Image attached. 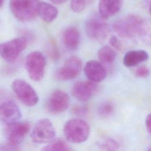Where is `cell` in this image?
Listing matches in <instances>:
<instances>
[{
  "label": "cell",
  "instance_id": "25",
  "mask_svg": "<svg viewBox=\"0 0 151 151\" xmlns=\"http://www.w3.org/2000/svg\"><path fill=\"white\" fill-rule=\"evenodd\" d=\"M47 52L54 60H57L60 57V52L55 41L51 40L47 46Z\"/></svg>",
  "mask_w": 151,
  "mask_h": 151
},
{
  "label": "cell",
  "instance_id": "33",
  "mask_svg": "<svg viewBox=\"0 0 151 151\" xmlns=\"http://www.w3.org/2000/svg\"><path fill=\"white\" fill-rule=\"evenodd\" d=\"M149 12H150V14H151V3L150 5V7H149Z\"/></svg>",
  "mask_w": 151,
  "mask_h": 151
},
{
  "label": "cell",
  "instance_id": "21",
  "mask_svg": "<svg viewBox=\"0 0 151 151\" xmlns=\"http://www.w3.org/2000/svg\"><path fill=\"white\" fill-rule=\"evenodd\" d=\"M71 148L69 145L62 139H57L52 140L48 144L44 146L42 150L51 151V150H71Z\"/></svg>",
  "mask_w": 151,
  "mask_h": 151
},
{
  "label": "cell",
  "instance_id": "2",
  "mask_svg": "<svg viewBox=\"0 0 151 151\" xmlns=\"http://www.w3.org/2000/svg\"><path fill=\"white\" fill-rule=\"evenodd\" d=\"M143 19L137 15H127L115 21L113 29L120 37L131 39L138 36Z\"/></svg>",
  "mask_w": 151,
  "mask_h": 151
},
{
  "label": "cell",
  "instance_id": "35",
  "mask_svg": "<svg viewBox=\"0 0 151 151\" xmlns=\"http://www.w3.org/2000/svg\"><path fill=\"white\" fill-rule=\"evenodd\" d=\"M149 150H151V146H150V148L149 149Z\"/></svg>",
  "mask_w": 151,
  "mask_h": 151
},
{
  "label": "cell",
  "instance_id": "3",
  "mask_svg": "<svg viewBox=\"0 0 151 151\" xmlns=\"http://www.w3.org/2000/svg\"><path fill=\"white\" fill-rule=\"evenodd\" d=\"M39 0H10L11 11L20 21L28 22L38 15Z\"/></svg>",
  "mask_w": 151,
  "mask_h": 151
},
{
  "label": "cell",
  "instance_id": "28",
  "mask_svg": "<svg viewBox=\"0 0 151 151\" xmlns=\"http://www.w3.org/2000/svg\"><path fill=\"white\" fill-rule=\"evenodd\" d=\"M72 113L78 116H84L87 113V108L84 106H75L72 109Z\"/></svg>",
  "mask_w": 151,
  "mask_h": 151
},
{
  "label": "cell",
  "instance_id": "12",
  "mask_svg": "<svg viewBox=\"0 0 151 151\" xmlns=\"http://www.w3.org/2000/svg\"><path fill=\"white\" fill-rule=\"evenodd\" d=\"M70 97L64 91L57 90L52 93L47 101V109L53 114L64 112L68 107Z\"/></svg>",
  "mask_w": 151,
  "mask_h": 151
},
{
  "label": "cell",
  "instance_id": "32",
  "mask_svg": "<svg viewBox=\"0 0 151 151\" xmlns=\"http://www.w3.org/2000/svg\"><path fill=\"white\" fill-rule=\"evenodd\" d=\"M4 1L5 0H0V8L2 6L4 2Z\"/></svg>",
  "mask_w": 151,
  "mask_h": 151
},
{
  "label": "cell",
  "instance_id": "15",
  "mask_svg": "<svg viewBox=\"0 0 151 151\" xmlns=\"http://www.w3.org/2000/svg\"><path fill=\"white\" fill-rule=\"evenodd\" d=\"M122 0H100L99 10L104 18H109L117 14L122 6Z\"/></svg>",
  "mask_w": 151,
  "mask_h": 151
},
{
  "label": "cell",
  "instance_id": "27",
  "mask_svg": "<svg viewBox=\"0 0 151 151\" xmlns=\"http://www.w3.org/2000/svg\"><path fill=\"white\" fill-rule=\"evenodd\" d=\"M20 148L19 145H16L11 143L9 142L6 143H0V150H19Z\"/></svg>",
  "mask_w": 151,
  "mask_h": 151
},
{
  "label": "cell",
  "instance_id": "30",
  "mask_svg": "<svg viewBox=\"0 0 151 151\" xmlns=\"http://www.w3.org/2000/svg\"><path fill=\"white\" fill-rule=\"evenodd\" d=\"M145 124L147 131L151 134V113L147 116L145 120Z\"/></svg>",
  "mask_w": 151,
  "mask_h": 151
},
{
  "label": "cell",
  "instance_id": "16",
  "mask_svg": "<svg viewBox=\"0 0 151 151\" xmlns=\"http://www.w3.org/2000/svg\"><path fill=\"white\" fill-rule=\"evenodd\" d=\"M63 41L65 47L69 50H77L80 43V34L75 27L67 28L63 34Z\"/></svg>",
  "mask_w": 151,
  "mask_h": 151
},
{
  "label": "cell",
  "instance_id": "20",
  "mask_svg": "<svg viewBox=\"0 0 151 151\" xmlns=\"http://www.w3.org/2000/svg\"><path fill=\"white\" fill-rule=\"evenodd\" d=\"M138 36L147 45L151 47V21L143 19Z\"/></svg>",
  "mask_w": 151,
  "mask_h": 151
},
{
  "label": "cell",
  "instance_id": "6",
  "mask_svg": "<svg viewBox=\"0 0 151 151\" xmlns=\"http://www.w3.org/2000/svg\"><path fill=\"white\" fill-rule=\"evenodd\" d=\"M12 90L18 99L25 106L32 107L37 104L39 97L34 88L22 79H16L12 83Z\"/></svg>",
  "mask_w": 151,
  "mask_h": 151
},
{
  "label": "cell",
  "instance_id": "22",
  "mask_svg": "<svg viewBox=\"0 0 151 151\" xmlns=\"http://www.w3.org/2000/svg\"><path fill=\"white\" fill-rule=\"evenodd\" d=\"M98 147L104 150H116L119 149V143L110 137H103L97 142Z\"/></svg>",
  "mask_w": 151,
  "mask_h": 151
},
{
  "label": "cell",
  "instance_id": "19",
  "mask_svg": "<svg viewBox=\"0 0 151 151\" xmlns=\"http://www.w3.org/2000/svg\"><path fill=\"white\" fill-rule=\"evenodd\" d=\"M116 57V52L109 46H104L98 51L99 60L104 66L112 64L114 61Z\"/></svg>",
  "mask_w": 151,
  "mask_h": 151
},
{
  "label": "cell",
  "instance_id": "9",
  "mask_svg": "<svg viewBox=\"0 0 151 151\" xmlns=\"http://www.w3.org/2000/svg\"><path fill=\"white\" fill-rule=\"evenodd\" d=\"M30 128V125L27 122L17 120L6 124L4 134L8 142L19 145L29 132Z\"/></svg>",
  "mask_w": 151,
  "mask_h": 151
},
{
  "label": "cell",
  "instance_id": "5",
  "mask_svg": "<svg viewBox=\"0 0 151 151\" xmlns=\"http://www.w3.org/2000/svg\"><path fill=\"white\" fill-rule=\"evenodd\" d=\"M25 65L29 76L32 80L38 81L43 78L46 60L42 53L35 51L28 54L25 59Z\"/></svg>",
  "mask_w": 151,
  "mask_h": 151
},
{
  "label": "cell",
  "instance_id": "23",
  "mask_svg": "<svg viewBox=\"0 0 151 151\" xmlns=\"http://www.w3.org/2000/svg\"><path fill=\"white\" fill-rule=\"evenodd\" d=\"M114 111V106L111 101H106L101 103L98 108V114L102 118H108Z\"/></svg>",
  "mask_w": 151,
  "mask_h": 151
},
{
  "label": "cell",
  "instance_id": "31",
  "mask_svg": "<svg viewBox=\"0 0 151 151\" xmlns=\"http://www.w3.org/2000/svg\"><path fill=\"white\" fill-rule=\"evenodd\" d=\"M53 4L56 5H60L65 3L67 0H50Z\"/></svg>",
  "mask_w": 151,
  "mask_h": 151
},
{
  "label": "cell",
  "instance_id": "14",
  "mask_svg": "<svg viewBox=\"0 0 151 151\" xmlns=\"http://www.w3.org/2000/svg\"><path fill=\"white\" fill-rule=\"evenodd\" d=\"M84 71L88 80L95 83L101 81L107 75L105 67L100 62L95 60H90L87 62Z\"/></svg>",
  "mask_w": 151,
  "mask_h": 151
},
{
  "label": "cell",
  "instance_id": "29",
  "mask_svg": "<svg viewBox=\"0 0 151 151\" xmlns=\"http://www.w3.org/2000/svg\"><path fill=\"white\" fill-rule=\"evenodd\" d=\"M110 44L114 48L120 50L122 48V44L119 40L116 37H111L110 39Z\"/></svg>",
  "mask_w": 151,
  "mask_h": 151
},
{
  "label": "cell",
  "instance_id": "10",
  "mask_svg": "<svg viewBox=\"0 0 151 151\" xmlns=\"http://www.w3.org/2000/svg\"><path fill=\"white\" fill-rule=\"evenodd\" d=\"M82 69V62L80 58L71 56L67 58L64 65L55 74L57 79L60 81H68L76 78Z\"/></svg>",
  "mask_w": 151,
  "mask_h": 151
},
{
  "label": "cell",
  "instance_id": "7",
  "mask_svg": "<svg viewBox=\"0 0 151 151\" xmlns=\"http://www.w3.org/2000/svg\"><path fill=\"white\" fill-rule=\"evenodd\" d=\"M27 44V40L23 37L0 43V55L5 61L13 62L25 50Z\"/></svg>",
  "mask_w": 151,
  "mask_h": 151
},
{
  "label": "cell",
  "instance_id": "4",
  "mask_svg": "<svg viewBox=\"0 0 151 151\" xmlns=\"http://www.w3.org/2000/svg\"><path fill=\"white\" fill-rule=\"evenodd\" d=\"M85 30L87 35L91 39L102 42L104 41L109 32V27L105 18L100 15H93L90 17L85 24Z\"/></svg>",
  "mask_w": 151,
  "mask_h": 151
},
{
  "label": "cell",
  "instance_id": "11",
  "mask_svg": "<svg viewBox=\"0 0 151 151\" xmlns=\"http://www.w3.org/2000/svg\"><path fill=\"white\" fill-rule=\"evenodd\" d=\"M98 86L95 82L89 81H80L76 82L72 87V94L80 101L89 100L98 91Z\"/></svg>",
  "mask_w": 151,
  "mask_h": 151
},
{
  "label": "cell",
  "instance_id": "1",
  "mask_svg": "<svg viewBox=\"0 0 151 151\" xmlns=\"http://www.w3.org/2000/svg\"><path fill=\"white\" fill-rule=\"evenodd\" d=\"M90 129L88 123L80 119L67 121L64 126L63 133L66 140L74 143L85 142L88 137Z\"/></svg>",
  "mask_w": 151,
  "mask_h": 151
},
{
  "label": "cell",
  "instance_id": "34",
  "mask_svg": "<svg viewBox=\"0 0 151 151\" xmlns=\"http://www.w3.org/2000/svg\"><path fill=\"white\" fill-rule=\"evenodd\" d=\"M2 96V93L0 91V98H1V96Z\"/></svg>",
  "mask_w": 151,
  "mask_h": 151
},
{
  "label": "cell",
  "instance_id": "26",
  "mask_svg": "<svg viewBox=\"0 0 151 151\" xmlns=\"http://www.w3.org/2000/svg\"><path fill=\"white\" fill-rule=\"evenodd\" d=\"M149 68L144 65L137 67L135 70V75L140 78H145L149 75Z\"/></svg>",
  "mask_w": 151,
  "mask_h": 151
},
{
  "label": "cell",
  "instance_id": "13",
  "mask_svg": "<svg viewBox=\"0 0 151 151\" xmlns=\"http://www.w3.org/2000/svg\"><path fill=\"white\" fill-rule=\"evenodd\" d=\"M21 117V111L14 102L5 101L0 104V122L8 124L19 120Z\"/></svg>",
  "mask_w": 151,
  "mask_h": 151
},
{
  "label": "cell",
  "instance_id": "8",
  "mask_svg": "<svg viewBox=\"0 0 151 151\" xmlns=\"http://www.w3.org/2000/svg\"><path fill=\"white\" fill-rule=\"evenodd\" d=\"M55 136V129L48 119H42L37 122L34 127L31 137L36 143H48L53 140Z\"/></svg>",
  "mask_w": 151,
  "mask_h": 151
},
{
  "label": "cell",
  "instance_id": "17",
  "mask_svg": "<svg viewBox=\"0 0 151 151\" xmlns=\"http://www.w3.org/2000/svg\"><path fill=\"white\" fill-rule=\"evenodd\" d=\"M149 58V54L143 50H134L127 51L123 57V64L126 67H134Z\"/></svg>",
  "mask_w": 151,
  "mask_h": 151
},
{
  "label": "cell",
  "instance_id": "18",
  "mask_svg": "<svg viewBox=\"0 0 151 151\" xmlns=\"http://www.w3.org/2000/svg\"><path fill=\"white\" fill-rule=\"evenodd\" d=\"M38 15L45 22H52L58 15L57 9L47 2H40L38 8Z\"/></svg>",
  "mask_w": 151,
  "mask_h": 151
},
{
  "label": "cell",
  "instance_id": "24",
  "mask_svg": "<svg viewBox=\"0 0 151 151\" xmlns=\"http://www.w3.org/2000/svg\"><path fill=\"white\" fill-rule=\"evenodd\" d=\"M93 1V0H71L70 7L73 11L75 12H80Z\"/></svg>",
  "mask_w": 151,
  "mask_h": 151
}]
</instances>
